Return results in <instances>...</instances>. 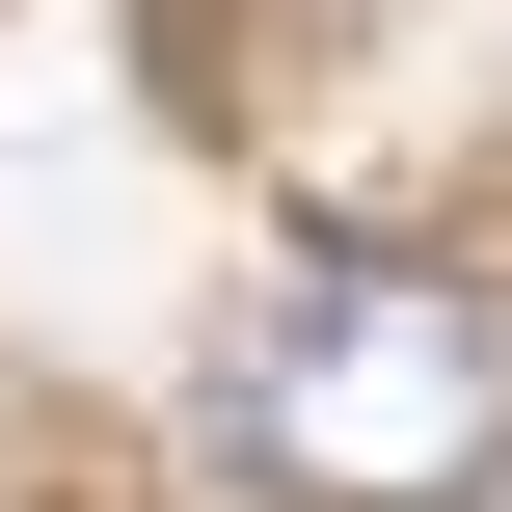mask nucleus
<instances>
[{
	"label": "nucleus",
	"instance_id": "nucleus-1",
	"mask_svg": "<svg viewBox=\"0 0 512 512\" xmlns=\"http://www.w3.org/2000/svg\"><path fill=\"white\" fill-rule=\"evenodd\" d=\"M243 459L297 512H459L512 459V297H459V270H297L243 324Z\"/></svg>",
	"mask_w": 512,
	"mask_h": 512
}]
</instances>
